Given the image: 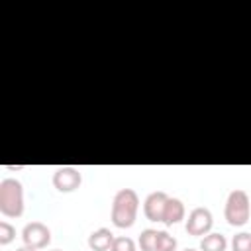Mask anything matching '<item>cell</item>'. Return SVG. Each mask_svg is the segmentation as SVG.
Here are the masks:
<instances>
[{
    "label": "cell",
    "mask_w": 251,
    "mask_h": 251,
    "mask_svg": "<svg viewBox=\"0 0 251 251\" xmlns=\"http://www.w3.org/2000/svg\"><path fill=\"white\" fill-rule=\"evenodd\" d=\"M16 251H35V249H31V247H25V245H24V247H20V249H16Z\"/></svg>",
    "instance_id": "cell-16"
},
{
    "label": "cell",
    "mask_w": 251,
    "mask_h": 251,
    "mask_svg": "<svg viewBox=\"0 0 251 251\" xmlns=\"http://www.w3.org/2000/svg\"><path fill=\"white\" fill-rule=\"evenodd\" d=\"M180 220H184V204L178 198H171L165 204V212H163V224L165 226H173L178 224Z\"/></svg>",
    "instance_id": "cell-9"
},
{
    "label": "cell",
    "mask_w": 251,
    "mask_h": 251,
    "mask_svg": "<svg viewBox=\"0 0 251 251\" xmlns=\"http://www.w3.org/2000/svg\"><path fill=\"white\" fill-rule=\"evenodd\" d=\"M139 196L133 188H120L112 200V224L116 227H131L137 218Z\"/></svg>",
    "instance_id": "cell-1"
},
{
    "label": "cell",
    "mask_w": 251,
    "mask_h": 251,
    "mask_svg": "<svg viewBox=\"0 0 251 251\" xmlns=\"http://www.w3.org/2000/svg\"><path fill=\"white\" fill-rule=\"evenodd\" d=\"M110 251H135V243H133L131 237L120 235V237H114V243H112Z\"/></svg>",
    "instance_id": "cell-14"
},
{
    "label": "cell",
    "mask_w": 251,
    "mask_h": 251,
    "mask_svg": "<svg viewBox=\"0 0 251 251\" xmlns=\"http://www.w3.org/2000/svg\"><path fill=\"white\" fill-rule=\"evenodd\" d=\"M175 249H176V239L173 235H169L167 231H159L155 251H175Z\"/></svg>",
    "instance_id": "cell-12"
},
{
    "label": "cell",
    "mask_w": 251,
    "mask_h": 251,
    "mask_svg": "<svg viewBox=\"0 0 251 251\" xmlns=\"http://www.w3.org/2000/svg\"><path fill=\"white\" fill-rule=\"evenodd\" d=\"M53 251H63V249H53Z\"/></svg>",
    "instance_id": "cell-18"
},
{
    "label": "cell",
    "mask_w": 251,
    "mask_h": 251,
    "mask_svg": "<svg viewBox=\"0 0 251 251\" xmlns=\"http://www.w3.org/2000/svg\"><path fill=\"white\" fill-rule=\"evenodd\" d=\"M169 200V194L163 190H155L151 192L145 202H143V214L149 222H163V212H165V204Z\"/></svg>",
    "instance_id": "cell-7"
},
{
    "label": "cell",
    "mask_w": 251,
    "mask_h": 251,
    "mask_svg": "<svg viewBox=\"0 0 251 251\" xmlns=\"http://www.w3.org/2000/svg\"><path fill=\"white\" fill-rule=\"evenodd\" d=\"M22 239H24V245L25 247H31V249H43L49 245L51 241V231L45 224L41 222H29L25 224V227L22 229Z\"/></svg>",
    "instance_id": "cell-4"
},
{
    "label": "cell",
    "mask_w": 251,
    "mask_h": 251,
    "mask_svg": "<svg viewBox=\"0 0 251 251\" xmlns=\"http://www.w3.org/2000/svg\"><path fill=\"white\" fill-rule=\"evenodd\" d=\"M0 212L6 218H20L24 214V188L16 178L0 182Z\"/></svg>",
    "instance_id": "cell-2"
},
{
    "label": "cell",
    "mask_w": 251,
    "mask_h": 251,
    "mask_svg": "<svg viewBox=\"0 0 251 251\" xmlns=\"http://www.w3.org/2000/svg\"><path fill=\"white\" fill-rule=\"evenodd\" d=\"M184 251H196V249H184Z\"/></svg>",
    "instance_id": "cell-17"
},
{
    "label": "cell",
    "mask_w": 251,
    "mask_h": 251,
    "mask_svg": "<svg viewBox=\"0 0 251 251\" xmlns=\"http://www.w3.org/2000/svg\"><path fill=\"white\" fill-rule=\"evenodd\" d=\"M80 182H82V175L75 167H59L53 175V186L59 192H73L80 186Z\"/></svg>",
    "instance_id": "cell-6"
},
{
    "label": "cell",
    "mask_w": 251,
    "mask_h": 251,
    "mask_svg": "<svg viewBox=\"0 0 251 251\" xmlns=\"http://www.w3.org/2000/svg\"><path fill=\"white\" fill-rule=\"evenodd\" d=\"M227 239L222 233H208L200 239V251H226Z\"/></svg>",
    "instance_id": "cell-10"
},
{
    "label": "cell",
    "mask_w": 251,
    "mask_h": 251,
    "mask_svg": "<svg viewBox=\"0 0 251 251\" xmlns=\"http://www.w3.org/2000/svg\"><path fill=\"white\" fill-rule=\"evenodd\" d=\"M114 243V233L108 227H100L88 235V247L92 251H108Z\"/></svg>",
    "instance_id": "cell-8"
},
{
    "label": "cell",
    "mask_w": 251,
    "mask_h": 251,
    "mask_svg": "<svg viewBox=\"0 0 251 251\" xmlns=\"http://www.w3.org/2000/svg\"><path fill=\"white\" fill-rule=\"evenodd\" d=\"M16 237V229L8 222H0V245H8Z\"/></svg>",
    "instance_id": "cell-15"
},
{
    "label": "cell",
    "mask_w": 251,
    "mask_h": 251,
    "mask_svg": "<svg viewBox=\"0 0 251 251\" xmlns=\"http://www.w3.org/2000/svg\"><path fill=\"white\" fill-rule=\"evenodd\" d=\"M231 249L233 251H251V233H237L231 239Z\"/></svg>",
    "instance_id": "cell-13"
},
{
    "label": "cell",
    "mask_w": 251,
    "mask_h": 251,
    "mask_svg": "<svg viewBox=\"0 0 251 251\" xmlns=\"http://www.w3.org/2000/svg\"><path fill=\"white\" fill-rule=\"evenodd\" d=\"M212 224H214V218H212V212L208 208H194L190 214H188V220H186V233L188 235H206L210 229H212Z\"/></svg>",
    "instance_id": "cell-5"
},
{
    "label": "cell",
    "mask_w": 251,
    "mask_h": 251,
    "mask_svg": "<svg viewBox=\"0 0 251 251\" xmlns=\"http://www.w3.org/2000/svg\"><path fill=\"white\" fill-rule=\"evenodd\" d=\"M157 229H143L139 235V247L141 251H155L157 247Z\"/></svg>",
    "instance_id": "cell-11"
},
{
    "label": "cell",
    "mask_w": 251,
    "mask_h": 251,
    "mask_svg": "<svg viewBox=\"0 0 251 251\" xmlns=\"http://www.w3.org/2000/svg\"><path fill=\"white\" fill-rule=\"evenodd\" d=\"M249 214H251V202H249L247 192L241 188L231 190L226 200V208H224V216H226L227 224L233 227L245 226L249 220Z\"/></svg>",
    "instance_id": "cell-3"
}]
</instances>
